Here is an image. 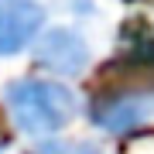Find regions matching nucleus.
Instances as JSON below:
<instances>
[{
	"label": "nucleus",
	"instance_id": "nucleus-6",
	"mask_svg": "<svg viewBox=\"0 0 154 154\" xmlns=\"http://www.w3.org/2000/svg\"><path fill=\"white\" fill-rule=\"evenodd\" d=\"M0 151H4V137H0Z\"/></svg>",
	"mask_w": 154,
	"mask_h": 154
},
{
	"label": "nucleus",
	"instance_id": "nucleus-4",
	"mask_svg": "<svg viewBox=\"0 0 154 154\" xmlns=\"http://www.w3.org/2000/svg\"><path fill=\"white\" fill-rule=\"evenodd\" d=\"M45 7L38 0H0V58L34 48L45 34Z\"/></svg>",
	"mask_w": 154,
	"mask_h": 154
},
{
	"label": "nucleus",
	"instance_id": "nucleus-3",
	"mask_svg": "<svg viewBox=\"0 0 154 154\" xmlns=\"http://www.w3.org/2000/svg\"><path fill=\"white\" fill-rule=\"evenodd\" d=\"M93 51L89 41L69 24H55V28H45V34L34 45V62L41 72H48L51 79H72L82 75Z\"/></svg>",
	"mask_w": 154,
	"mask_h": 154
},
{
	"label": "nucleus",
	"instance_id": "nucleus-5",
	"mask_svg": "<svg viewBox=\"0 0 154 154\" xmlns=\"http://www.w3.org/2000/svg\"><path fill=\"white\" fill-rule=\"evenodd\" d=\"M24 154H103V151L86 144V140H55L51 137V140H45V144H38V147H31Z\"/></svg>",
	"mask_w": 154,
	"mask_h": 154
},
{
	"label": "nucleus",
	"instance_id": "nucleus-1",
	"mask_svg": "<svg viewBox=\"0 0 154 154\" xmlns=\"http://www.w3.org/2000/svg\"><path fill=\"white\" fill-rule=\"evenodd\" d=\"M4 110L28 137H55L79 116V96L51 75H24L4 86Z\"/></svg>",
	"mask_w": 154,
	"mask_h": 154
},
{
	"label": "nucleus",
	"instance_id": "nucleus-2",
	"mask_svg": "<svg viewBox=\"0 0 154 154\" xmlns=\"http://www.w3.org/2000/svg\"><path fill=\"white\" fill-rule=\"evenodd\" d=\"M154 113V96L140 93V89H116V93H99L89 103V120L96 130L110 134V137H123V134L140 130Z\"/></svg>",
	"mask_w": 154,
	"mask_h": 154
}]
</instances>
